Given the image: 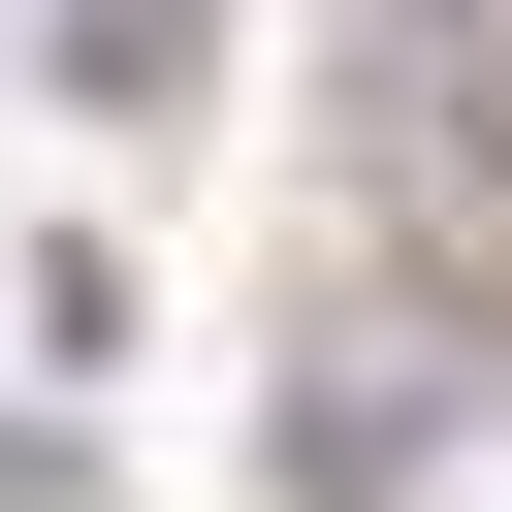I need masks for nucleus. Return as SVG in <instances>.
I'll return each instance as SVG.
<instances>
[{
	"label": "nucleus",
	"mask_w": 512,
	"mask_h": 512,
	"mask_svg": "<svg viewBox=\"0 0 512 512\" xmlns=\"http://www.w3.org/2000/svg\"><path fill=\"white\" fill-rule=\"evenodd\" d=\"M352 192L512 224V32H480V0H352Z\"/></svg>",
	"instance_id": "nucleus-1"
},
{
	"label": "nucleus",
	"mask_w": 512,
	"mask_h": 512,
	"mask_svg": "<svg viewBox=\"0 0 512 512\" xmlns=\"http://www.w3.org/2000/svg\"><path fill=\"white\" fill-rule=\"evenodd\" d=\"M32 64H64V96H96V128H160V96H192V64H224V0H32Z\"/></svg>",
	"instance_id": "nucleus-2"
},
{
	"label": "nucleus",
	"mask_w": 512,
	"mask_h": 512,
	"mask_svg": "<svg viewBox=\"0 0 512 512\" xmlns=\"http://www.w3.org/2000/svg\"><path fill=\"white\" fill-rule=\"evenodd\" d=\"M0 352H32V384H128V256H96V224H64V256H0Z\"/></svg>",
	"instance_id": "nucleus-3"
},
{
	"label": "nucleus",
	"mask_w": 512,
	"mask_h": 512,
	"mask_svg": "<svg viewBox=\"0 0 512 512\" xmlns=\"http://www.w3.org/2000/svg\"><path fill=\"white\" fill-rule=\"evenodd\" d=\"M480 32H512V0H480Z\"/></svg>",
	"instance_id": "nucleus-4"
}]
</instances>
